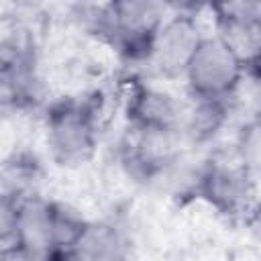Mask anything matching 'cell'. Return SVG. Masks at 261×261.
Here are the masks:
<instances>
[{
  "instance_id": "obj_1",
  "label": "cell",
  "mask_w": 261,
  "mask_h": 261,
  "mask_svg": "<svg viewBox=\"0 0 261 261\" xmlns=\"http://www.w3.org/2000/svg\"><path fill=\"white\" fill-rule=\"evenodd\" d=\"M110 100L114 98L108 88L92 86L47 102L41 110V130L51 163L63 171H82L94 163L112 112L120 110V104Z\"/></svg>"
},
{
  "instance_id": "obj_2",
  "label": "cell",
  "mask_w": 261,
  "mask_h": 261,
  "mask_svg": "<svg viewBox=\"0 0 261 261\" xmlns=\"http://www.w3.org/2000/svg\"><path fill=\"white\" fill-rule=\"evenodd\" d=\"M259 175L249 171L230 149H208L202 155L194 200L218 220L245 224L257 220Z\"/></svg>"
},
{
  "instance_id": "obj_3",
  "label": "cell",
  "mask_w": 261,
  "mask_h": 261,
  "mask_svg": "<svg viewBox=\"0 0 261 261\" xmlns=\"http://www.w3.org/2000/svg\"><path fill=\"white\" fill-rule=\"evenodd\" d=\"M206 6L200 4H167V14L151 43L143 77L163 84L181 80L190 57L206 35L202 18Z\"/></svg>"
},
{
  "instance_id": "obj_4",
  "label": "cell",
  "mask_w": 261,
  "mask_h": 261,
  "mask_svg": "<svg viewBox=\"0 0 261 261\" xmlns=\"http://www.w3.org/2000/svg\"><path fill=\"white\" fill-rule=\"evenodd\" d=\"M251 75H259V69H249L232 49L206 31L186 65L181 82L186 96L204 100H234Z\"/></svg>"
},
{
  "instance_id": "obj_5",
  "label": "cell",
  "mask_w": 261,
  "mask_h": 261,
  "mask_svg": "<svg viewBox=\"0 0 261 261\" xmlns=\"http://www.w3.org/2000/svg\"><path fill=\"white\" fill-rule=\"evenodd\" d=\"M118 94L124 126L179 135L186 98L177 96L163 82L143 75H122Z\"/></svg>"
},
{
  "instance_id": "obj_6",
  "label": "cell",
  "mask_w": 261,
  "mask_h": 261,
  "mask_svg": "<svg viewBox=\"0 0 261 261\" xmlns=\"http://www.w3.org/2000/svg\"><path fill=\"white\" fill-rule=\"evenodd\" d=\"M210 33L216 35L249 69H259L261 49V4L259 2H222L206 6Z\"/></svg>"
},
{
  "instance_id": "obj_7",
  "label": "cell",
  "mask_w": 261,
  "mask_h": 261,
  "mask_svg": "<svg viewBox=\"0 0 261 261\" xmlns=\"http://www.w3.org/2000/svg\"><path fill=\"white\" fill-rule=\"evenodd\" d=\"M69 255L75 261H135L137 257L120 214L88 218Z\"/></svg>"
},
{
  "instance_id": "obj_8",
  "label": "cell",
  "mask_w": 261,
  "mask_h": 261,
  "mask_svg": "<svg viewBox=\"0 0 261 261\" xmlns=\"http://www.w3.org/2000/svg\"><path fill=\"white\" fill-rule=\"evenodd\" d=\"M18 198L0 190V255L12 247Z\"/></svg>"
},
{
  "instance_id": "obj_9",
  "label": "cell",
  "mask_w": 261,
  "mask_h": 261,
  "mask_svg": "<svg viewBox=\"0 0 261 261\" xmlns=\"http://www.w3.org/2000/svg\"><path fill=\"white\" fill-rule=\"evenodd\" d=\"M45 261H75L69 253H57V255H51L49 259H45Z\"/></svg>"
}]
</instances>
